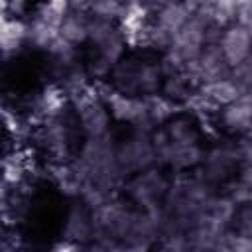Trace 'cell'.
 Masks as SVG:
<instances>
[{
  "mask_svg": "<svg viewBox=\"0 0 252 252\" xmlns=\"http://www.w3.org/2000/svg\"><path fill=\"white\" fill-rule=\"evenodd\" d=\"M128 199L134 207L144 211H161L163 201L169 193V187L159 171L154 169H142L136 171V175L126 185Z\"/></svg>",
  "mask_w": 252,
  "mask_h": 252,
  "instance_id": "1",
  "label": "cell"
},
{
  "mask_svg": "<svg viewBox=\"0 0 252 252\" xmlns=\"http://www.w3.org/2000/svg\"><path fill=\"white\" fill-rule=\"evenodd\" d=\"M219 128L230 138L252 136V98L248 93H242L236 100L217 110Z\"/></svg>",
  "mask_w": 252,
  "mask_h": 252,
  "instance_id": "2",
  "label": "cell"
},
{
  "mask_svg": "<svg viewBox=\"0 0 252 252\" xmlns=\"http://www.w3.org/2000/svg\"><path fill=\"white\" fill-rule=\"evenodd\" d=\"M217 43H219L220 53H222V57H224V61L228 63L230 69L236 67L238 63H242L252 53V35L236 20L220 30V35H219Z\"/></svg>",
  "mask_w": 252,
  "mask_h": 252,
  "instance_id": "3",
  "label": "cell"
},
{
  "mask_svg": "<svg viewBox=\"0 0 252 252\" xmlns=\"http://www.w3.org/2000/svg\"><path fill=\"white\" fill-rule=\"evenodd\" d=\"M89 30H91V16L83 8L71 6L59 20V37L75 47L85 45L89 41Z\"/></svg>",
  "mask_w": 252,
  "mask_h": 252,
  "instance_id": "4",
  "label": "cell"
},
{
  "mask_svg": "<svg viewBox=\"0 0 252 252\" xmlns=\"http://www.w3.org/2000/svg\"><path fill=\"white\" fill-rule=\"evenodd\" d=\"M197 126L199 124L189 114H177V116L171 114L167 118L163 132L171 146H191V144H199V128Z\"/></svg>",
  "mask_w": 252,
  "mask_h": 252,
  "instance_id": "5",
  "label": "cell"
},
{
  "mask_svg": "<svg viewBox=\"0 0 252 252\" xmlns=\"http://www.w3.org/2000/svg\"><path fill=\"white\" fill-rule=\"evenodd\" d=\"M230 77L234 79V83L240 87L242 93L252 89V53L242 63H238L236 67L230 69Z\"/></svg>",
  "mask_w": 252,
  "mask_h": 252,
  "instance_id": "6",
  "label": "cell"
}]
</instances>
